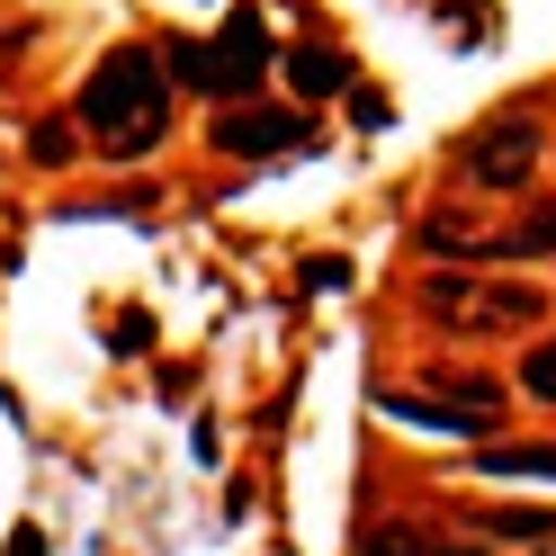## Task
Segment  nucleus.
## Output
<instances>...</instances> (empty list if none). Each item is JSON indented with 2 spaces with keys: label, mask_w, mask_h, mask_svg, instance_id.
Returning a JSON list of instances; mask_svg holds the SVG:
<instances>
[{
  "label": "nucleus",
  "mask_w": 556,
  "mask_h": 556,
  "mask_svg": "<svg viewBox=\"0 0 556 556\" xmlns=\"http://www.w3.org/2000/svg\"><path fill=\"white\" fill-rule=\"evenodd\" d=\"M73 126L109 153H153L170 135V81H162V54L153 46H117L99 54V73L73 99Z\"/></svg>",
  "instance_id": "nucleus-1"
},
{
  "label": "nucleus",
  "mask_w": 556,
  "mask_h": 556,
  "mask_svg": "<svg viewBox=\"0 0 556 556\" xmlns=\"http://www.w3.org/2000/svg\"><path fill=\"white\" fill-rule=\"evenodd\" d=\"M288 81H296V99H332V90H351V54L341 46H296Z\"/></svg>",
  "instance_id": "nucleus-5"
},
{
  "label": "nucleus",
  "mask_w": 556,
  "mask_h": 556,
  "mask_svg": "<svg viewBox=\"0 0 556 556\" xmlns=\"http://www.w3.org/2000/svg\"><path fill=\"white\" fill-rule=\"evenodd\" d=\"M520 387H530L539 404H556V332H547V341H530V351H520Z\"/></svg>",
  "instance_id": "nucleus-10"
},
{
  "label": "nucleus",
  "mask_w": 556,
  "mask_h": 556,
  "mask_svg": "<svg viewBox=\"0 0 556 556\" xmlns=\"http://www.w3.org/2000/svg\"><path fill=\"white\" fill-rule=\"evenodd\" d=\"M73 144H81V126H63V117H54V126H37V135H27V153H37L46 170H63V162H73Z\"/></svg>",
  "instance_id": "nucleus-11"
},
{
  "label": "nucleus",
  "mask_w": 556,
  "mask_h": 556,
  "mask_svg": "<svg viewBox=\"0 0 556 556\" xmlns=\"http://www.w3.org/2000/svg\"><path fill=\"white\" fill-rule=\"evenodd\" d=\"M476 530H494V539H556V511H530V503H503V511H484Z\"/></svg>",
  "instance_id": "nucleus-9"
},
{
  "label": "nucleus",
  "mask_w": 556,
  "mask_h": 556,
  "mask_svg": "<svg viewBox=\"0 0 556 556\" xmlns=\"http://www.w3.org/2000/svg\"><path fill=\"white\" fill-rule=\"evenodd\" d=\"M206 135H216V153H242V162L261 153L269 162V153H296L305 135H315V117H305V109H216Z\"/></svg>",
  "instance_id": "nucleus-4"
},
{
  "label": "nucleus",
  "mask_w": 556,
  "mask_h": 556,
  "mask_svg": "<svg viewBox=\"0 0 556 556\" xmlns=\"http://www.w3.org/2000/svg\"><path fill=\"white\" fill-rule=\"evenodd\" d=\"M448 170H458L467 189H530L539 180V99H511V109H494L476 135H458V153H448Z\"/></svg>",
  "instance_id": "nucleus-3"
},
{
  "label": "nucleus",
  "mask_w": 556,
  "mask_h": 556,
  "mask_svg": "<svg viewBox=\"0 0 556 556\" xmlns=\"http://www.w3.org/2000/svg\"><path fill=\"white\" fill-rule=\"evenodd\" d=\"M484 476H530V484H556V448H484Z\"/></svg>",
  "instance_id": "nucleus-8"
},
{
  "label": "nucleus",
  "mask_w": 556,
  "mask_h": 556,
  "mask_svg": "<svg viewBox=\"0 0 556 556\" xmlns=\"http://www.w3.org/2000/svg\"><path fill=\"white\" fill-rule=\"evenodd\" d=\"M484 252H494V261H530V252H556V206H530V216H520L503 242H484Z\"/></svg>",
  "instance_id": "nucleus-6"
},
{
  "label": "nucleus",
  "mask_w": 556,
  "mask_h": 556,
  "mask_svg": "<svg viewBox=\"0 0 556 556\" xmlns=\"http://www.w3.org/2000/svg\"><path fill=\"white\" fill-rule=\"evenodd\" d=\"M359 556H476V547H448V539H431V530H368Z\"/></svg>",
  "instance_id": "nucleus-7"
},
{
  "label": "nucleus",
  "mask_w": 556,
  "mask_h": 556,
  "mask_svg": "<svg viewBox=\"0 0 556 556\" xmlns=\"http://www.w3.org/2000/svg\"><path fill=\"white\" fill-rule=\"evenodd\" d=\"M278 63V46H269V27H261V10H233L225 27H216V46H198V37H170V73H180L189 90H206V99H252L261 90V73Z\"/></svg>",
  "instance_id": "nucleus-2"
},
{
  "label": "nucleus",
  "mask_w": 556,
  "mask_h": 556,
  "mask_svg": "<svg viewBox=\"0 0 556 556\" xmlns=\"http://www.w3.org/2000/svg\"><path fill=\"white\" fill-rule=\"evenodd\" d=\"M109 341H117V351H153V315H144V305H126V315L109 324Z\"/></svg>",
  "instance_id": "nucleus-12"
}]
</instances>
